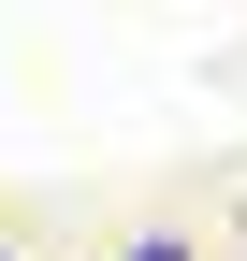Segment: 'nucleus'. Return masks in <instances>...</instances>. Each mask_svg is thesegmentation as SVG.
<instances>
[{"label":"nucleus","mask_w":247,"mask_h":261,"mask_svg":"<svg viewBox=\"0 0 247 261\" xmlns=\"http://www.w3.org/2000/svg\"><path fill=\"white\" fill-rule=\"evenodd\" d=\"M131 261H189V247H175V232H145V247H131Z\"/></svg>","instance_id":"nucleus-1"}]
</instances>
